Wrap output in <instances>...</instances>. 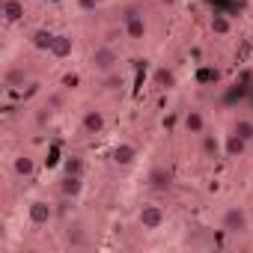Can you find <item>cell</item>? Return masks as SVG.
I'll use <instances>...</instances> for the list:
<instances>
[{
	"instance_id": "obj_1",
	"label": "cell",
	"mask_w": 253,
	"mask_h": 253,
	"mask_svg": "<svg viewBox=\"0 0 253 253\" xmlns=\"http://www.w3.org/2000/svg\"><path fill=\"white\" fill-rule=\"evenodd\" d=\"M122 33H125V39H131V42H143L149 36V24H146V15H143L140 6L128 3L122 9Z\"/></svg>"
},
{
	"instance_id": "obj_2",
	"label": "cell",
	"mask_w": 253,
	"mask_h": 253,
	"mask_svg": "<svg viewBox=\"0 0 253 253\" xmlns=\"http://www.w3.org/2000/svg\"><path fill=\"white\" fill-rule=\"evenodd\" d=\"M86 66H89V72H95L101 78L104 75H113L119 69V54H116L113 45H95L89 51V57H86Z\"/></svg>"
},
{
	"instance_id": "obj_3",
	"label": "cell",
	"mask_w": 253,
	"mask_h": 253,
	"mask_svg": "<svg viewBox=\"0 0 253 253\" xmlns=\"http://www.w3.org/2000/svg\"><path fill=\"white\" fill-rule=\"evenodd\" d=\"M220 229H223L226 235H244V232L250 229V214H247V209H244L241 203L226 206V209L220 211Z\"/></svg>"
},
{
	"instance_id": "obj_4",
	"label": "cell",
	"mask_w": 253,
	"mask_h": 253,
	"mask_svg": "<svg viewBox=\"0 0 253 253\" xmlns=\"http://www.w3.org/2000/svg\"><path fill=\"white\" fill-rule=\"evenodd\" d=\"M164 223H167V211L158 203H140V209H137V226L143 232H158Z\"/></svg>"
},
{
	"instance_id": "obj_5",
	"label": "cell",
	"mask_w": 253,
	"mask_h": 253,
	"mask_svg": "<svg viewBox=\"0 0 253 253\" xmlns=\"http://www.w3.org/2000/svg\"><path fill=\"white\" fill-rule=\"evenodd\" d=\"M104 131H107V116H104V110L86 107V110L81 113V134L98 137V134H104Z\"/></svg>"
},
{
	"instance_id": "obj_6",
	"label": "cell",
	"mask_w": 253,
	"mask_h": 253,
	"mask_svg": "<svg viewBox=\"0 0 253 253\" xmlns=\"http://www.w3.org/2000/svg\"><path fill=\"white\" fill-rule=\"evenodd\" d=\"M54 214H57V209H54L48 200H33V203L27 206V220H30V226H48V223L54 220Z\"/></svg>"
},
{
	"instance_id": "obj_7",
	"label": "cell",
	"mask_w": 253,
	"mask_h": 253,
	"mask_svg": "<svg viewBox=\"0 0 253 253\" xmlns=\"http://www.w3.org/2000/svg\"><path fill=\"white\" fill-rule=\"evenodd\" d=\"M9 170H12V176H15V179H21V182H27V179H33V176H36V170H39V164H36V158H33L30 152H18V155L12 158V164H9Z\"/></svg>"
},
{
	"instance_id": "obj_8",
	"label": "cell",
	"mask_w": 253,
	"mask_h": 253,
	"mask_svg": "<svg viewBox=\"0 0 253 253\" xmlns=\"http://www.w3.org/2000/svg\"><path fill=\"white\" fill-rule=\"evenodd\" d=\"M137 158H140V149H137L134 143H128V140H119V143L110 149V161H113L116 167H131Z\"/></svg>"
},
{
	"instance_id": "obj_9",
	"label": "cell",
	"mask_w": 253,
	"mask_h": 253,
	"mask_svg": "<svg viewBox=\"0 0 253 253\" xmlns=\"http://www.w3.org/2000/svg\"><path fill=\"white\" fill-rule=\"evenodd\" d=\"M182 131L191 134V137L206 134V113H203L200 107H188V110L182 113Z\"/></svg>"
},
{
	"instance_id": "obj_10",
	"label": "cell",
	"mask_w": 253,
	"mask_h": 253,
	"mask_svg": "<svg viewBox=\"0 0 253 253\" xmlns=\"http://www.w3.org/2000/svg\"><path fill=\"white\" fill-rule=\"evenodd\" d=\"M146 188L149 191H170L173 188V173L164 164H155L146 170Z\"/></svg>"
},
{
	"instance_id": "obj_11",
	"label": "cell",
	"mask_w": 253,
	"mask_h": 253,
	"mask_svg": "<svg viewBox=\"0 0 253 253\" xmlns=\"http://www.w3.org/2000/svg\"><path fill=\"white\" fill-rule=\"evenodd\" d=\"M81 194H84V176L63 173V179H60V197H63V203H75V200H81Z\"/></svg>"
},
{
	"instance_id": "obj_12",
	"label": "cell",
	"mask_w": 253,
	"mask_h": 253,
	"mask_svg": "<svg viewBox=\"0 0 253 253\" xmlns=\"http://www.w3.org/2000/svg\"><path fill=\"white\" fill-rule=\"evenodd\" d=\"M72 51H75V39H72L69 33H54V39H51V45H48V54H51L54 60H69Z\"/></svg>"
},
{
	"instance_id": "obj_13",
	"label": "cell",
	"mask_w": 253,
	"mask_h": 253,
	"mask_svg": "<svg viewBox=\"0 0 253 253\" xmlns=\"http://www.w3.org/2000/svg\"><path fill=\"white\" fill-rule=\"evenodd\" d=\"M209 33H211L214 39L229 36V33H232V18H229L226 12H211V15H209Z\"/></svg>"
},
{
	"instance_id": "obj_14",
	"label": "cell",
	"mask_w": 253,
	"mask_h": 253,
	"mask_svg": "<svg viewBox=\"0 0 253 253\" xmlns=\"http://www.w3.org/2000/svg\"><path fill=\"white\" fill-rule=\"evenodd\" d=\"M3 24H18V21H24V0H3Z\"/></svg>"
},
{
	"instance_id": "obj_15",
	"label": "cell",
	"mask_w": 253,
	"mask_h": 253,
	"mask_svg": "<svg viewBox=\"0 0 253 253\" xmlns=\"http://www.w3.org/2000/svg\"><path fill=\"white\" fill-rule=\"evenodd\" d=\"M152 86H158V89H173V86H176V72H173L170 66H158L155 75H152Z\"/></svg>"
},
{
	"instance_id": "obj_16",
	"label": "cell",
	"mask_w": 253,
	"mask_h": 253,
	"mask_svg": "<svg viewBox=\"0 0 253 253\" xmlns=\"http://www.w3.org/2000/svg\"><path fill=\"white\" fill-rule=\"evenodd\" d=\"M244 152H247V140L229 131L226 140H223V155H226V158H238V155H244Z\"/></svg>"
},
{
	"instance_id": "obj_17",
	"label": "cell",
	"mask_w": 253,
	"mask_h": 253,
	"mask_svg": "<svg viewBox=\"0 0 253 253\" xmlns=\"http://www.w3.org/2000/svg\"><path fill=\"white\" fill-rule=\"evenodd\" d=\"M220 78H223V75H220V69H214V66H200L194 81H197L200 86H217V84H220Z\"/></svg>"
},
{
	"instance_id": "obj_18",
	"label": "cell",
	"mask_w": 253,
	"mask_h": 253,
	"mask_svg": "<svg viewBox=\"0 0 253 253\" xmlns=\"http://www.w3.org/2000/svg\"><path fill=\"white\" fill-rule=\"evenodd\" d=\"M244 92H247V86H244V84H232V86H226V89H223L220 104H223V107H235V104L244 98Z\"/></svg>"
},
{
	"instance_id": "obj_19",
	"label": "cell",
	"mask_w": 253,
	"mask_h": 253,
	"mask_svg": "<svg viewBox=\"0 0 253 253\" xmlns=\"http://www.w3.org/2000/svg\"><path fill=\"white\" fill-rule=\"evenodd\" d=\"M232 134H238V137H244L247 143H253V119H250V116H238V119L232 122Z\"/></svg>"
},
{
	"instance_id": "obj_20",
	"label": "cell",
	"mask_w": 253,
	"mask_h": 253,
	"mask_svg": "<svg viewBox=\"0 0 253 253\" xmlns=\"http://www.w3.org/2000/svg\"><path fill=\"white\" fill-rule=\"evenodd\" d=\"M3 81H6V86H9V89H21V86H24V81H27L24 66H12V69L6 72V78H3Z\"/></svg>"
},
{
	"instance_id": "obj_21",
	"label": "cell",
	"mask_w": 253,
	"mask_h": 253,
	"mask_svg": "<svg viewBox=\"0 0 253 253\" xmlns=\"http://www.w3.org/2000/svg\"><path fill=\"white\" fill-rule=\"evenodd\" d=\"M200 140H203V152H206V158H214V155H220V152H223L214 134H209V131H206V134H200Z\"/></svg>"
},
{
	"instance_id": "obj_22",
	"label": "cell",
	"mask_w": 253,
	"mask_h": 253,
	"mask_svg": "<svg viewBox=\"0 0 253 253\" xmlns=\"http://www.w3.org/2000/svg\"><path fill=\"white\" fill-rule=\"evenodd\" d=\"M78 86H81V75H78V72H66V75L60 78V89H63V92H75Z\"/></svg>"
},
{
	"instance_id": "obj_23",
	"label": "cell",
	"mask_w": 253,
	"mask_h": 253,
	"mask_svg": "<svg viewBox=\"0 0 253 253\" xmlns=\"http://www.w3.org/2000/svg\"><path fill=\"white\" fill-rule=\"evenodd\" d=\"M63 173H72V176H84V161L78 155H69L63 161Z\"/></svg>"
},
{
	"instance_id": "obj_24",
	"label": "cell",
	"mask_w": 253,
	"mask_h": 253,
	"mask_svg": "<svg viewBox=\"0 0 253 253\" xmlns=\"http://www.w3.org/2000/svg\"><path fill=\"white\" fill-rule=\"evenodd\" d=\"M66 241H69L72 247H81V244H86V241H84V235H81V226H69V229H66Z\"/></svg>"
},
{
	"instance_id": "obj_25",
	"label": "cell",
	"mask_w": 253,
	"mask_h": 253,
	"mask_svg": "<svg viewBox=\"0 0 253 253\" xmlns=\"http://www.w3.org/2000/svg\"><path fill=\"white\" fill-rule=\"evenodd\" d=\"M51 39H54V33H51V30H36V33H33V42H36L39 48H45V51H48Z\"/></svg>"
},
{
	"instance_id": "obj_26",
	"label": "cell",
	"mask_w": 253,
	"mask_h": 253,
	"mask_svg": "<svg viewBox=\"0 0 253 253\" xmlns=\"http://www.w3.org/2000/svg\"><path fill=\"white\" fill-rule=\"evenodd\" d=\"M78 6H81L84 12H95V9H98V0H78Z\"/></svg>"
},
{
	"instance_id": "obj_27",
	"label": "cell",
	"mask_w": 253,
	"mask_h": 253,
	"mask_svg": "<svg viewBox=\"0 0 253 253\" xmlns=\"http://www.w3.org/2000/svg\"><path fill=\"white\" fill-rule=\"evenodd\" d=\"M167 3H176V0H167Z\"/></svg>"
}]
</instances>
